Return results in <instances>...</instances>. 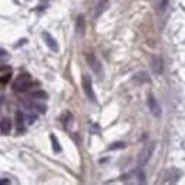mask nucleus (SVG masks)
I'll use <instances>...</instances> for the list:
<instances>
[{
  "label": "nucleus",
  "mask_w": 185,
  "mask_h": 185,
  "mask_svg": "<svg viewBox=\"0 0 185 185\" xmlns=\"http://www.w3.org/2000/svg\"><path fill=\"white\" fill-rule=\"evenodd\" d=\"M50 140H51V145H53V151H54V153H61V147H60V143H59L57 137H56L54 134H51Z\"/></svg>",
  "instance_id": "12"
},
{
  "label": "nucleus",
  "mask_w": 185,
  "mask_h": 185,
  "mask_svg": "<svg viewBox=\"0 0 185 185\" xmlns=\"http://www.w3.org/2000/svg\"><path fill=\"white\" fill-rule=\"evenodd\" d=\"M178 177H180V172L177 170H168V171H165L162 174L161 182H175L178 180Z\"/></svg>",
  "instance_id": "6"
},
{
  "label": "nucleus",
  "mask_w": 185,
  "mask_h": 185,
  "mask_svg": "<svg viewBox=\"0 0 185 185\" xmlns=\"http://www.w3.org/2000/svg\"><path fill=\"white\" fill-rule=\"evenodd\" d=\"M10 128H12V124H10L9 120H2V123H0V131L3 133V134H6V133H9Z\"/></svg>",
  "instance_id": "14"
},
{
  "label": "nucleus",
  "mask_w": 185,
  "mask_h": 185,
  "mask_svg": "<svg viewBox=\"0 0 185 185\" xmlns=\"http://www.w3.org/2000/svg\"><path fill=\"white\" fill-rule=\"evenodd\" d=\"M84 30H86V22H84V17L80 14L79 17H77V32H79V34L83 36Z\"/></svg>",
  "instance_id": "11"
},
{
  "label": "nucleus",
  "mask_w": 185,
  "mask_h": 185,
  "mask_svg": "<svg viewBox=\"0 0 185 185\" xmlns=\"http://www.w3.org/2000/svg\"><path fill=\"white\" fill-rule=\"evenodd\" d=\"M16 130H17V133H24L26 131V118H24L22 111L16 113Z\"/></svg>",
  "instance_id": "7"
},
{
  "label": "nucleus",
  "mask_w": 185,
  "mask_h": 185,
  "mask_svg": "<svg viewBox=\"0 0 185 185\" xmlns=\"http://www.w3.org/2000/svg\"><path fill=\"white\" fill-rule=\"evenodd\" d=\"M32 86V77L30 74H20L17 79L14 80L13 83V91L16 92H23V91H27L29 88Z\"/></svg>",
  "instance_id": "1"
},
{
  "label": "nucleus",
  "mask_w": 185,
  "mask_h": 185,
  "mask_svg": "<svg viewBox=\"0 0 185 185\" xmlns=\"http://www.w3.org/2000/svg\"><path fill=\"white\" fill-rule=\"evenodd\" d=\"M148 107H150V110L153 113V116L161 117V108L158 106L157 100L154 98V96H150V97H148Z\"/></svg>",
  "instance_id": "8"
},
{
  "label": "nucleus",
  "mask_w": 185,
  "mask_h": 185,
  "mask_svg": "<svg viewBox=\"0 0 185 185\" xmlns=\"http://www.w3.org/2000/svg\"><path fill=\"white\" fill-rule=\"evenodd\" d=\"M153 70H154V73H157V74L162 73V59L160 56H154L153 57Z\"/></svg>",
  "instance_id": "10"
},
{
  "label": "nucleus",
  "mask_w": 185,
  "mask_h": 185,
  "mask_svg": "<svg viewBox=\"0 0 185 185\" xmlns=\"http://www.w3.org/2000/svg\"><path fill=\"white\" fill-rule=\"evenodd\" d=\"M30 97H32V98H37V100H46L49 96H47L46 91H42V90H39V91L30 92Z\"/></svg>",
  "instance_id": "13"
},
{
  "label": "nucleus",
  "mask_w": 185,
  "mask_h": 185,
  "mask_svg": "<svg viewBox=\"0 0 185 185\" xmlns=\"http://www.w3.org/2000/svg\"><path fill=\"white\" fill-rule=\"evenodd\" d=\"M3 56H6V50H3V49H0V57H3Z\"/></svg>",
  "instance_id": "18"
},
{
  "label": "nucleus",
  "mask_w": 185,
  "mask_h": 185,
  "mask_svg": "<svg viewBox=\"0 0 185 185\" xmlns=\"http://www.w3.org/2000/svg\"><path fill=\"white\" fill-rule=\"evenodd\" d=\"M2 184H10V181L6 180V178H5V180H0V185H2Z\"/></svg>",
  "instance_id": "17"
},
{
  "label": "nucleus",
  "mask_w": 185,
  "mask_h": 185,
  "mask_svg": "<svg viewBox=\"0 0 185 185\" xmlns=\"http://www.w3.org/2000/svg\"><path fill=\"white\" fill-rule=\"evenodd\" d=\"M108 5H110V0H98L97 6H96V17H100L107 10Z\"/></svg>",
  "instance_id": "9"
},
{
  "label": "nucleus",
  "mask_w": 185,
  "mask_h": 185,
  "mask_svg": "<svg viewBox=\"0 0 185 185\" xmlns=\"http://www.w3.org/2000/svg\"><path fill=\"white\" fill-rule=\"evenodd\" d=\"M42 36H43V40H44V43L47 44V47H49L51 51L57 53V51H59V44H57V42L54 40V37L51 36V34H49L47 32H44Z\"/></svg>",
  "instance_id": "5"
},
{
  "label": "nucleus",
  "mask_w": 185,
  "mask_h": 185,
  "mask_svg": "<svg viewBox=\"0 0 185 185\" xmlns=\"http://www.w3.org/2000/svg\"><path fill=\"white\" fill-rule=\"evenodd\" d=\"M87 60H88L90 67L92 69V71H94L96 74H98V76H101V73H103L101 64H100V61L97 60V57L92 54V53H88V54H87Z\"/></svg>",
  "instance_id": "4"
},
{
  "label": "nucleus",
  "mask_w": 185,
  "mask_h": 185,
  "mask_svg": "<svg viewBox=\"0 0 185 185\" xmlns=\"http://www.w3.org/2000/svg\"><path fill=\"white\" fill-rule=\"evenodd\" d=\"M83 90H84V92H86V96H87V98L90 100V101L97 103L96 92H94V90H92L91 79H90V76H87V74H84L83 76Z\"/></svg>",
  "instance_id": "3"
},
{
  "label": "nucleus",
  "mask_w": 185,
  "mask_h": 185,
  "mask_svg": "<svg viewBox=\"0 0 185 185\" xmlns=\"http://www.w3.org/2000/svg\"><path fill=\"white\" fill-rule=\"evenodd\" d=\"M155 147H157V143H155V141H151V143H148L147 145L144 147V150L141 151V154H140V157H138V166L140 168H143V166L150 161L151 155H153L154 151H155Z\"/></svg>",
  "instance_id": "2"
},
{
  "label": "nucleus",
  "mask_w": 185,
  "mask_h": 185,
  "mask_svg": "<svg viewBox=\"0 0 185 185\" xmlns=\"http://www.w3.org/2000/svg\"><path fill=\"white\" fill-rule=\"evenodd\" d=\"M12 79V76L10 74H5V76H0V84H7Z\"/></svg>",
  "instance_id": "16"
},
{
  "label": "nucleus",
  "mask_w": 185,
  "mask_h": 185,
  "mask_svg": "<svg viewBox=\"0 0 185 185\" xmlns=\"http://www.w3.org/2000/svg\"><path fill=\"white\" fill-rule=\"evenodd\" d=\"M121 148H125V143H114L108 147V150H121Z\"/></svg>",
  "instance_id": "15"
}]
</instances>
